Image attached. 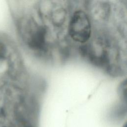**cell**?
Segmentation results:
<instances>
[{
	"instance_id": "6da1fadb",
	"label": "cell",
	"mask_w": 127,
	"mask_h": 127,
	"mask_svg": "<svg viewBox=\"0 0 127 127\" xmlns=\"http://www.w3.org/2000/svg\"><path fill=\"white\" fill-rule=\"evenodd\" d=\"M102 28L92 34L89 41L82 46L81 52L93 64L112 74L119 75L123 69L118 42L110 30Z\"/></svg>"
},
{
	"instance_id": "3957f363",
	"label": "cell",
	"mask_w": 127,
	"mask_h": 127,
	"mask_svg": "<svg viewBox=\"0 0 127 127\" xmlns=\"http://www.w3.org/2000/svg\"><path fill=\"white\" fill-rule=\"evenodd\" d=\"M67 32L76 43L84 45L89 41L92 35V22L86 10L79 8L70 13Z\"/></svg>"
},
{
	"instance_id": "5b68a950",
	"label": "cell",
	"mask_w": 127,
	"mask_h": 127,
	"mask_svg": "<svg viewBox=\"0 0 127 127\" xmlns=\"http://www.w3.org/2000/svg\"><path fill=\"white\" fill-rule=\"evenodd\" d=\"M8 49L6 43L0 38V61L4 60L7 55Z\"/></svg>"
},
{
	"instance_id": "277c9868",
	"label": "cell",
	"mask_w": 127,
	"mask_h": 127,
	"mask_svg": "<svg viewBox=\"0 0 127 127\" xmlns=\"http://www.w3.org/2000/svg\"><path fill=\"white\" fill-rule=\"evenodd\" d=\"M85 4L86 11L92 21L98 27H104L110 20L112 14V4L108 1H89Z\"/></svg>"
},
{
	"instance_id": "7a4b0ae2",
	"label": "cell",
	"mask_w": 127,
	"mask_h": 127,
	"mask_svg": "<svg viewBox=\"0 0 127 127\" xmlns=\"http://www.w3.org/2000/svg\"><path fill=\"white\" fill-rule=\"evenodd\" d=\"M26 14L19 20V32L24 44L37 54L44 55L48 51L49 31L37 14Z\"/></svg>"
}]
</instances>
